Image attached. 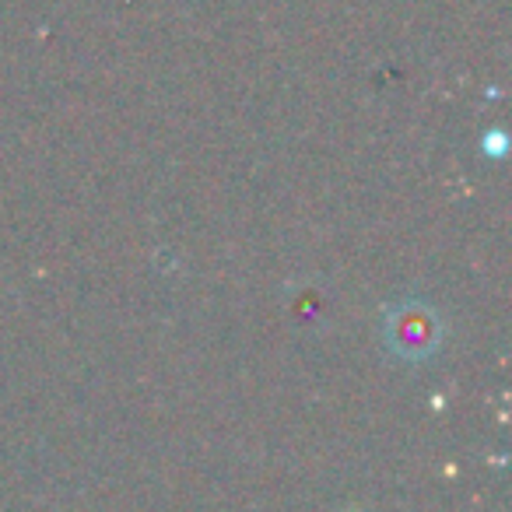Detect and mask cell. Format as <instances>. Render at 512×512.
<instances>
[{
    "label": "cell",
    "instance_id": "obj_1",
    "mask_svg": "<svg viewBox=\"0 0 512 512\" xmlns=\"http://www.w3.org/2000/svg\"><path fill=\"white\" fill-rule=\"evenodd\" d=\"M439 341L442 323L425 302H404V306H393L386 316V344L404 362H425L428 355H435Z\"/></svg>",
    "mask_w": 512,
    "mask_h": 512
}]
</instances>
